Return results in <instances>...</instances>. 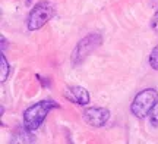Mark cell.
Returning a JSON list of instances; mask_svg holds the SVG:
<instances>
[{
  "mask_svg": "<svg viewBox=\"0 0 158 144\" xmlns=\"http://www.w3.org/2000/svg\"><path fill=\"white\" fill-rule=\"evenodd\" d=\"M54 107H60V104L53 100H41V102H37L35 104L29 106L23 112V127L29 131H35L37 128L41 127L45 116Z\"/></svg>",
  "mask_w": 158,
  "mask_h": 144,
  "instance_id": "obj_1",
  "label": "cell"
},
{
  "mask_svg": "<svg viewBox=\"0 0 158 144\" xmlns=\"http://www.w3.org/2000/svg\"><path fill=\"white\" fill-rule=\"evenodd\" d=\"M158 103V91L155 88H145L139 91L135 96L133 102L130 104V110L132 113L139 118V119H145L151 115L152 109L155 104Z\"/></svg>",
  "mask_w": 158,
  "mask_h": 144,
  "instance_id": "obj_2",
  "label": "cell"
},
{
  "mask_svg": "<svg viewBox=\"0 0 158 144\" xmlns=\"http://www.w3.org/2000/svg\"><path fill=\"white\" fill-rule=\"evenodd\" d=\"M101 44H102V35L98 34V33H92V34L84 37V38L75 46L73 52H72V56H70L72 66L81 65L85 59L89 56L91 53L95 52Z\"/></svg>",
  "mask_w": 158,
  "mask_h": 144,
  "instance_id": "obj_3",
  "label": "cell"
},
{
  "mask_svg": "<svg viewBox=\"0 0 158 144\" xmlns=\"http://www.w3.org/2000/svg\"><path fill=\"white\" fill-rule=\"evenodd\" d=\"M53 16H54V5L48 0H41L29 12L27 28L29 31H37L43 28Z\"/></svg>",
  "mask_w": 158,
  "mask_h": 144,
  "instance_id": "obj_4",
  "label": "cell"
},
{
  "mask_svg": "<svg viewBox=\"0 0 158 144\" xmlns=\"http://www.w3.org/2000/svg\"><path fill=\"white\" fill-rule=\"evenodd\" d=\"M82 118H84L85 124H88L89 127L101 128L110 119V110L106 107H89V109L84 110Z\"/></svg>",
  "mask_w": 158,
  "mask_h": 144,
  "instance_id": "obj_5",
  "label": "cell"
},
{
  "mask_svg": "<svg viewBox=\"0 0 158 144\" xmlns=\"http://www.w3.org/2000/svg\"><path fill=\"white\" fill-rule=\"evenodd\" d=\"M63 96L70 103L79 104V106H86L91 102L89 91L81 85H68L63 91Z\"/></svg>",
  "mask_w": 158,
  "mask_h": 144,
  "instance_id": "obj_6",
  "label": "cell"
},
{
  "mask_svg": "<svg viewBox=\"0 0 158 144\" xmlns=\"http://www.w3.org/2000/svg\"><path fill=\"white\" fill-rule=\"evenodd\" d=\"M9 72H10V66L6 60L5 52H2V58H0V82H5L9 76Z\"/></svg>",
  "mask_w": 158,
  "mask_h": 144,
  "instance_id": "obj_7",
  "label": "cell"
},
{
  "mask_svg": "<svg viewBox=\"0 0 158 144\" xmlns=\"http://www.w3.org/2000/svg\"><path fill=\"white\" fill-rule=\"evenodd\" d=\"M149 65H151L152 69L158 71V46L152 49V52L149 55Z\"/></svg>",
  "mask_w": 158,
  "mask_h": 144,
  "instance_id": "obj_8",
  "label": "cell"
},
{
  "mask_svg": "<svg viewBox=\"0 0 158 144\" xmlns=\"http://www.w3.org/2000/svg\"><path fill=\"white\" fill-rule=\"evenodd\" d=\"M149 118H151V124H152V127H158V103L155 104V107L152 109Z\"/></svg>",
  "mask_w": 158,
  "mask_h": 144,
  "instance_id": "obj_9",
  "label": "cell"
},
{
  "mask_svg": "<svg viewBox=\"0 0 158 144\" xmlns=\"http://www.w3.org/2000/svg\"><path fill=\"white\" fill-rule=\"evenodd\" d=\"M151 28H152L155 33H158V12H155L154 16L151 18Z\"/></svg>",
  "mask_w": 158,
  "mask_h": 144,
  "instance_id": "obj_10",
  "label": "cell"
},
{
  "mask_svg": "<svg viewBox=\"0 0 158 144\" xmlns=\"http://www.w3.org/2000/svg\"><path fill=\"white\" fill-rule=\"evenodd\" d=\"M37 78L40 80V82H41V85H45V87H48V85H50V82L47 81V78H41L40 75H37Z\"/></svg>",
  "mask_w": 158,
  "mask_h": 144,
  "instance_id": "obj_11",
  "label": "cell"
},
{
  "mask_svg": "<svg viewBox=\"0 0 158 144\" xmlns=\"http://www.w3.org/2000/svg\"><path fill=\"white\" fill-rule=\"evenodd\" d=\"M0 40H2V52H5V49H6V38H5V35H2V37H0Z\"/></svg>",
  "mask_w": 158,
  "mask_h": 144,
  "instance_id": "obj_12",
  "label": "cell"
},
{
  "mask_svg": "<svg viewBox=\"0 0 158 144\" xmlns=\"http://www.w3.org/2000/svg\"><path fill=\"white\" fill-rule=\"evenodd\" d=\"M27 2H28V3H29V2H31V0H27Z\"/></svg>",
  "mask_w": 158,
  "mask_h": 144,
  "instance_id": "obj_13",
  "label": "cell"
}]
</instances>
